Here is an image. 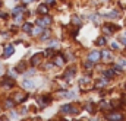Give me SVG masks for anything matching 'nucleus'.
I'll return each instance as SVG.
<instances>
[{
    "mask_svg": "<svg viewBox=\"0 0 126 121\" xmlns=\"http://www.w3.org/2000/svg\"><path fill=\"white\" fill-rule=\"evenodd\" d=\"M56 0H46V4H53Z\"/></svg>",
    "mask_w": 126,
    "mask_h": 121,
    "instance_id": "c85d7f7f",
    "label": "nucleus"
},
{
    "mask_svg": "<svg viewBox=\"0 0 126 121\" xmlns=\"http://www.w3.org/2000/svg\"><path fill=\"white\" fill-rule=\"evenodd\" d=\"M125 23H126V20H125Z\"/></svg>",
    "mask_w": 126,
    "mask_h": 121,
    "instance_id": "c9c22d12",
    "label": "nucleus"
},
{
    "mask_svg": "<svg viewBox=\"0 0 126 121\" xmlns=\"http://www.w3.org/2000/svg\"><path fill=\"white\" fill-rule=\"evenodd\" d=\"M43 54H44V57H53L54 56V50L53 48H47Z\"/></svg>",
    "mask_w": 126,
    "mask_h": 121,
    "instance_id": "2eb2a0df",
    "label": "nucleus"
},
{
    "mask_svg": "<svg viewBox=\"0 0 126 121\" xmlns=\"http://www.w3.org/2000/svg\"><path fill=\"white\" fill-rule=\"evenodd\" d=\"M31 1H34V0H23V3H31Z\"/></svg>",
    "mask_w": 126,
    "mask_h": 121,
    "instance_id": "473e14b6",
    "label": "nucleus"
},
{
    "mask_svg": "<svg viewBox=\"0 0 126 121\" xmlns=\"http://www.w3.org/2000/svg\"><path fill=\"white\" fill-rule=\"evenodd\" d=\"M50 45L51 47H56V45H59V42L57 41H50Z\"/></svg>",
    "mask_w": 126,
    "mask_h": 121,
    "instance_id": "bb28decb",
    "label": "nucleus"
},
{
    "mask_svg": "<svg viewBox=\"0 0 126 121\" xmlns=\"http://www.w3.org/2000/svg\"><path fill=\"white\" fill-rule=\"evenodd\" d=\"M112 48H113V50H117V48H119V45H117L116 42H113V44H112Z\"/></svg>",
    "mask_w": 126,
    "mask_h": 121,
    "instance_id": "cd10ccee",
    "label": "nucleus"
},
{
    "mask_svg": "<svg viewBox=\"0 0 126 121\" xmlns=\"http://www.w3.org/2000/svg\"><path fill=\"white\" fill-rule=\"evenodd\" d=\"M13 85H15V82H13V79H10V77H7V79L3 80V88H6V89L13 88Z\"/></svg>",
    "mask_w": 126,
    "mask_h": 121,
    "instance_id": "1a4fd4ad",
    "label": "nucleus"
},
{
    "mask_svg": "<svg viewBox=\"0 0 126 121\" xmlns=\"http://www.w3.org/2000/svg\"><path fill=\"white\" fill-rule=\"evenodd\" d=\"M73 74H75V69H73V67H70L69 70H66V73H65V79L70 80V79L73 77Z\"/></svg>",
    "mask_w": 126,
    "mask_h": 121,
    "instance_id": "9b49d317",
    "label": "nucleus"
},
{
    "mask_svg": "<svg viewBox=\"0 0 126 121\" xmlns=\"http://www.w3.org/2000/svg\"><path fill=\"white\" fill-rule=\"evenodd\" d=\"M22 86L26 88V89H34V83L29 82V80H23V82H22Z\"/></svg>",
    "mask_w": 126,
    "mask_h": 121,
    "instance_id": "ddd939ff",
    "label": "nucleus"
},
{
    "mask_svg": "<svg viewBox=\"0 0 126 121\" xmlns=\"http://www.w3.org/2000/svg\"><path fill=\"white\" fill-rule=\"evenodd\" d=\"M25 69H26V66H25V63L22 61V63H19V64H18V69H16V70H18V72H23Z\"/></svg>",
    "mask_w": 126,
    "mask_h": 121,
    "instance_id": "4be33fe9",
    "label": "nucleus"
},
{
    "mask_svg": "<svg viewBox=\"0 0 126 121\" xmlns=\"http://www.w3.org/2000/svg\"><path fill=\"white\" fill-rule=\"evenodd\" d=\"M53 61H54V64H56V66H63V64H65V58H63V56H62V54H57V56L54 57V60H53Z\"/></svg>",
    "mask_w": 126,
    "mask_h": 121,
    "instance_id": "6e6552de",
    "label": "nucleus"
},
{
    "mask_svg": "<svg viewBox=\"0 0 126 121\" xmlns=\"http://www.w3.org/2000/svg\"><path fill=\"white\" fill-rule=\"evenodd\" d=\"M43 57H44V54H43V53L34 54V56L31 57V64H32V66H38V64L43 61Z\"/></svg>",
    "mask_w": 126,
    "mask_h": 121,
    "instance_id": "7ed1b4c3",
    "label": "nucleus"
},
{
    "mask_svg": "<svg viewBox=\"0 0 126 121\" xmlns=\"http://www.w3.org/2000/svg\"><path fill=\"white\" fill-rule=\"evenodd\" d=\"M15 16H16V18H15L16 22H21V20H22V15H21V13H19V15H15Z\"/></svg>",
    "mask_w": 126,
    "mask_h": 121,
    "instance_id": "393cba45",
    "label": "nucleus"
},
{
    "mask_svg": "<svg viewBox=\"0 0 126 121\" xmlns=\"http://www.w3.org/2000/svg\"><path fill=\"white\" fill-rule=\"evenodd\" d=\"M122 42H123V44L126 45V37H125V38H122Z\"/></svg>",
    "mask_w": 126,
    "mask_h": 121,
    "instance_id": "72a5a7b5",
    "label": "nucleus"
},
{
    "mask_svg": "<svg viewBox=\"0 0 126 121\" xmlns=\"http://www.w3.org/2000/svg\"><path fill=\"white\" fill-rule=\"evenodd\" d=\"M48 37H50V32H48V31H44V32H41V37H40V38H41V41H44V39H47Z\"/></svg>",
    "mask_w": 126,
    "mask_h": 121,
    "instance_id": "aec40b11",
    "label": "nucleus"
},
{
    "mask_svg": "<svg viewBox=\"0 0 126 121\" xmlns=\"http://www.w3.org/2000/svg\"><path fill=\"white\" fill-rule=\"evenodd\" d=\"M106 117H107L109 121H122V118H123L120 112H110V114H107Z\"/></svg>",
    "mask_w": 126,
    "mask_h": 121,
    "instance_id": "20e7f679",
    "label": "nucleus"
},
{
    "mask_svg": "<svg viewBox=\"0 0 126 121\" xmlns=\"http://www.w3.org/2000/svg\"><path fill=\"white\" fill-rule=\"evenodd\" d=\"M13 105H15V102H13V99H7V101H6V107H7V108H12Z\"/></svg>",
    "mask_w": 126,
    "mask_h": 121,
    "instance_id": "b1692460",
    "label": "nucleus"
},
{
    "mask_svg": "<svg viewBox=\"0 0 126 121\" xmlns=\"http://www.w3.org/2000/svg\"><path fill=\"white\" fill-rule=\"evenodd\" d=\"M0 18H6V13H3V12H0Z\"/></svg>",
    "mask_w": 126,
    "mask_h": 121,
    "instance_id": "7c9ffc66",
    "label": "nucleus"
},
{
    "mask_svg": "<svg viewBox=\"0 0 126 121\" xmlns=\"http://www.w3.org/2000/svg\"><path fill=\"white\" fill-rule=\"evenodd\" d=\"M50 23H51V18H50V16H46V15H44L41 19H38V25H40V26H48Z\"/></svg>",
    "mask_w": 126,
    "mask_h": 121,
    "instance_id": "39448f33",
    "label": "nucleus"
},
{
    "mask_svg": "<svg viewBox=\"0 0 126 121\" xmlns=\"http://www.w3.org/2000/svg\"><path fill=\"white\" fill-rule=\"evenodd\" d=\"M37 12H38L40 15H47V12H48L47 4H40V6H38V9H37Z\"/></svg>",
    "mask_w": 126,
    "mask_h": 121,
    "instance_id": "9d476101",
    "label": "nucleus"
},
{
    "mask_svg": "<svg viewBox=\"0 0 126 121\" xmlns=\"http://www.w3.org/2000/svg\"><path fill=\"white\" fill-rule=\"evenodd\" d=\"M92 67H94V61L88 60V61L85 63V69H88V70H90V69H92Z\"/></svg>",
    "mask_w": 126,
    "mask_h": 121,
    "instance_id": "5701e85b",
    "label": "nucleus"
},
{
    "mask_svg": "<svg viewBox=\"0 0 126 121\" xmlns=\"http://www.w3.org/2000/svg\"><path fill=\"white\" fill-rule=\"evenodd\" d=\"M25 99H26V95H22V93H16V95H15V99H13V101H15V102H23Z\"/></svg>",
    "mask_w": 126,
    "mask_h": 121,
    "instance_id": "f8f14e48",
    "label": "nucleus"
},
{
    "mask_svg": "<svg viewBox=\"0 0 126 121\" xmlns=\"http://www.w3.org/2000/svg\"><path fill=\"white\" fill-rule=\"evenodd\" d=\"M120 66H126V58H120Z\"/></svg>",
    "mask_w": 126,
    "mask_h": 121,
    "instance_id": "a878e982",
    "label": "nucleus"
},
{
    "mask_svg": "<svg viewBox=\"0 0 126 121\" xmlns=\"http://www.w3.org/2000/svg\"><path fill=\"white\" fill-rule=\"evenodd\" d=\"M15 54V47L13 45H10V44H7V45H4V53H3V57L4 58H9L10 56H13Z\"/></svg>",
    "mask_w": 126,
    "mask_h": 121,
    "instance_id": "f03ea898",
    "label": "nucleus"
},
{
    "mask_svg": "<svg viewBox=\"0 0 126 121\" xmlns=\"http://www.w3.org/2000/svg\"><path fill=\"white\" fill-rule=\"evenodd\" d=\"M73 22H75V23H81V20H79L78 18H73Z\"/></svg>",
    "mask_w": 126,
    "mask_h": 121,
    "instance_id": "c756f323",
    "label": "nucleus"
},
{
    "mask_svg": "<svg viewBox=\"0 0 126 121\" xmlns=\"http://www.w3.org/2000/svg\"><path fill=\"white\" fill-rule=\"evenodd\" d=\"M106 83H107V79H101V80H98L97 82V85H95V88H103V86H106Z\"/></svg>",
    "mask_w": 126,
    "mask_h": 121,
    "instance_id": "6ab92c4d",
    "label": "nucleus"
},
{
    "mask_svg": "<svg viewBox=\"0 0 126 121\" xmlns=\"http://www.w3.org/2000/svg\"><path fill=\"white\" fill-rule=\"evenodd\" d=\"M60 111H62L63 114H78V110H76V108H73L70 104L63 105V107L60 108Z\"/></svg>",
    "mask_w": 126,
    "mask_h": 121,
    "instance_id": "f257e3e1",
    "label": "nucleus"
},
{
    "mask_svg": "<svg viewBox=\"0 0 126 121\" xmlns=\"http://www.w3.org/2000/svg\"><path fill=\"white\" fill-rule=\"evenodd\" d=\"M95 44H97V45H104V44H106V38H104V37H100Z\"/></svg>",
    "mask_w": 126,
    "mask_h": 121,
    "instance_id": "412c9836",
    "label": "nucleus"
},
{
    "mask_svg": "<svg viewBox=\"0 0 126 121\" xmlns=\"http://www.w3.org/2000/svg\"><path fill=\"white\" fill-rule=\"evenodd\" d=\"M41 32H43V28H41V26H35V28H32V31H31L32 35H40Z\"/></svg>",
    "mask_w": 126,
    "mask_h": 121,
    "instance_id": "4468645a",
    "label": "nucleus"
},
{
    "mask_svg": "<svg viewBox=\"0 0 126 121\" xmlns=\"http://www.w3.org/2000/svg\"><path fill=\"white\" fill-rule=\"evenodd\" d=\"M22 31L31 32V31H32V25H31V23H23V25H22Z\"/></svg>",
    "mask_w": 126,
    "mask_h": 121,
    "instance_id": "dca6fc26",
    "label": "nucleus"
},
{
    "mask_svg": "<svg viewBox=\"0 0 126 121\" xmlns=\"http://www.w3.org/2000/svg\"><path fill=\"white\" fill-rule=\"evenodd\" d=\"M125 37H126V32H125Z\"/></svg>",
    "mask_w": 126,
    "mask_h": 121,
    "instance_id": "f704fd0d",
    "label": "nucleus"
},
{
    "mask_svg": "<svg viewBox=\"0 0 126 121\" xmlns=\"http://www.w3.org/2000/svg\"><path fill=\"white\" fill-rule=\"evenodd\" d=\"M0 74H3V67H1V64H0Z\"/></svg>",
    "mask_w": 126,
    "mask_h": 121,
    "instance_id": "2f4dec72",
    "label": "nucleus"
},
{
    "mask_svg": "<svg viewBox=\"0 0 126 121\" xmlns=\"http://www.w3.org/2000/svg\"><path fill=\"white\" fill-rule=\"evenodd\" d=\"M101 57H103L104 60H110V58H112V53H110V51H103V53H101Z\"/></svg>",
    "mask_w": 126,
    "mask_h": 121,
    "instance_id": "f3484780",
    "label": "nucleus"
},
{
    "mask_svg": "<svg viewBox=\"0 0 126 121\" xmlns=\"http://www.w3.org/2000/svg\"><path fill=\"white\" fill-rule=\"evenodd\" d=\"M100 58H101V53H98V51H91L88 56V60H91V61H98Z\"/></svg>",
    "mask_w": 126,
    "mask_h": 121,
    "instance_id": "423d86ee",
    "label": "nucleus"
},
{
    "mask_svg": "<svg viewBox=\"0 0 126 121\" xmlns=\"http://www.w3.org/2000/svg\"><path fill=\"white\" fill-rule=\"evenodd\" d=\"M115 76V70H106L104 72V77L106 79H110V77H113Z\"/></svg>",
    "mask_w": 126,
    "mask_h": 121,
    "instance_id": "a211bd4d",
    "label": "nucleus"
},
{
    "mask_svg": "<svg viewBox=\"0 0 126 121\" xmlns=\"http://www.w3.org/2000/svg\"><path fill=\"white\" fill-rule=\"evenodd\" d=\"M103 29H104V32L106 34H113L116 29H117V26L116 25H110V23H106L104 26H103Z\"/></svg>",
    "mask_w": 126,
    "mask_h": 121,
    "instance_id": "0eeeda50",
    "label": "nucleus"
}]
</instances>
